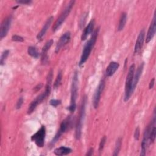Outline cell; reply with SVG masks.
Instances as JSON below:
<instances>
[{
	"label": "cell",
	"instance_id": "obj_1",
	"mask_svg": "<svg viewBox=\"0 0 156 156\" xmlns=\"http://www.w3.org/2000/svg\"><path fill=\"white\" fill-rule=\"evenodd\" d=\"M99 27H98L97 29H96L94 30L91 37L89 39V40L85 44L83 49L82 51L81 57H80V61L79 63V65L80 66L83 65L85 63V62L87 60L88 58L89 57V56L91 54V52L96 43L97 37L99 34Z\"/></svg>",
	"mask_w": 156,
	"mask_h": 156
},
{
	"label": "cell",
	"instance_id": "obj_2",
	"mask_svg": "<svg viewBox=\"0 0 156 156\" xmlns=\"http://www.w3.org/2000/svg\"><path fill=\"white\" fill-rule=\"evenodd\" d=\"M78 73L75 72L73 77L72 83L71 87V99L70 104L68 107V110L71 113H74L76 109V99L78 94Z\"/></svg>",
	"mask_w": 156,
	"mask_h": 156
},
{
	"label": "cell",
	"instance_id": "obj_3",
	"mask_svg": "<svg viewBox=\"0 0 156 156\" xmlns=\"http://www.w3.org/2000/svg\"><path fill=\"white\" fill-rule=\"evenodd\" d=\"M135 69V64H132L129 67L128 73L126 76L125 90H124V102H127L129 100L130 98L131 97L133 92L132 90V82H133Z\"/></svg>",
	"mask_w": 156,
	"mask_h": 156
},
{
	"label": "cell",
	"instance_id": "obj_4",
	"mask_svg": "<svg viewBox=\"0 0 156 156\" xmlns=\"http://www.w3.org/2000/svg\"><path fill=\"white\" fill-rule=\"evenodd\" d=\"M86 102H87V97L85 96L82 99V102L81 107H80V109L79 115V118H78L77 124H76V126L75 138H76V140H79L81 137L82 124H83L85 115Z\"/></svg>",
	"mask_w": 156,
	"mask_h": 156
},
{
	"label": "cell",
	"instance_id": "obj_5",
	"mask_svg": "<svg viewBox=\"0 0 156 156\" xmlns=\"http://www.w3.org/2000/svg\"><path fill=\"white\" fill-rule=\"evenodd\" d=\"M74 2H75L74 1H70L69 2L66 7L64 9V10L61 13L60 16L57 18V20L54 23V24L52 26V31L53 32H55L56 30H57L60 28V27L62 26L63 23L65 21V20H66L67 16L69 15V13L71 12V9L74 4Z\"/></svg>",
	"mask_w": 156,
	"mask_h": 156
},
{
	"label": "cell",
	"instance_id": "obj_6",
	"mask_svg": "<svg viewBox=\"0 0 156 156\" xmlns=\"http://www.w3.org/2000/svg\"><path fill=\"white\" fill-rule=\"evenodd\" d=\"M155 113H154V117H153V120L146 127V129H145L144 134H143V140H142V142L141 143V152H140V155L141 156H144V155H146L147 147V146L149 143V138L150 131H151V127H152V125H154L155 124Z\"/></svg>",
	"mask_w": 156,
	"mask_h": 156
},
{
	"label": "cell",
	"instance_id": "obj_7",
	"mask_svg": "<svg viewBox=\"0 0 156 156\" xmlns=\"http://www.w3.org/2000/svg\"><path fill=\"white\" fill-rule=\"evenodd\" d=\"M72 122V119L71 116H68L66 119H65L60 124V128L55 136H54L53 139L52 140L51 142V145H54L61 137V136L66 132L67 131L69 127H71Z\"/></svg>",
	"mask_w": 156,
	"mask_h": 156
},
{
	"label": "cell",
	"instance_id": "obj_8",
	"mask_svg": "<svg viewBox=\"0 0 156 156\" xmlns=\"http://www.w3.org/2000/svg\"><path fill=\"white\" fill-rule=\"evenodd\" d=\"M46 136V128L44 126H42L40 129L31 136V140L39 147H42L44 144Z\"/></svg>",
	"mask_w": 156,
	"mask_h": 156
},
{
	"label": "cell",
	"instance_id": "obj_9",
	"mask_svg": "<svg viewBox=\"0 0 156 156\" xmlns=\"http://www.w3.org/2000/svg\"><path fill=\"white\" fill-rule=\"evenodd\" d=\"M104 87H105V80L103 79L100 81V82H99L98 86L97 87V88L94 91V93L93 94V105L95 109L98 108L99 107V104L101 94L104 90Z\"/></svg>",
	"mask_w": 156,
	"mask_h": 156
},
{
	"label": "cell",
	"instance_id": "obj_10",
	"mask_svg": "<svg viewBox=\"0 0 156 156\" xmlns=\"http://www.w3.org/2000/svg\"><path fill=\"white\" fill-rule=\"evenodd\" d=\"M12 16H9L2 21L1 24V27H0L1 39H2L7 35L12 23Z\"/></svg>",
	"mask_w": 156,
	"mask_h": 156
},
{
	"label": "cell",
	"instance_id": "obj_11",
	"mask_svg": "<svg viewBox=\"0 0 156 156\" xmlns=\"http://www.w3.org/2000/svg\"><path fill=\"white\" fill-rule=\"evenodd\" d=\"M47 95L44 92H43L41 94L38 95L34 100H33L30 105H29L28 110H27V113L31 114L34 110L36 108V107L44 100L47 98Z\"/></svg>",
	"mask_w": 156,
	"mask_h": 156
},
{
	"label": "cell",
	"instance_id": "obj_12",
	"mask_svg": "<svg viewBox=\"0 0 156 156\" xmlns=\"http://www.w3.org/2000/svg\"><path fill=\"white\" fill-rule=\"evenodd\" d=\"M70 39H71V33L69 32H65L60 37L59 40L58 41L56 44V47L55 49V53H58L60 50V49L69 41Z\"/></svg>",
	"mask_w": 156,
	"mask_h": 156
},
{
	"label": "cell",
	"instance_id": "obj_13",
	"mask_svg": "<svg viewBox=\"0 0 156 156\" xmlns=\"http://www.w3.org/2000/svg\"><path fill=\"white\" fill-rule=\"evenodd\" d=\"M144 37H145V30L144 29H142L140 30L136 41V43L134 48L135 54H138L139 52H140L144 43Z\"/></svg>",
	"mask_w": 156,
	"mask_h": 156
},
{
	"label": "cell",
	"instance_id": "obj_14",
	"mask_svg": "<svg viewBox=\"0 0 156 156\" xmlns=\"http://www.w3.org/2000/svg\"><path fill=\"white\" fill-rule=\"evenodd\" d=\"M155 15H154L152 21L150 24V26L149 27L147 35H146V43H149L154 37L155 34V30H156V23H155Z\"/></svg>",
	"mask_w": 156,
	"mask_h": 156
},
{
	"label": "cell",
	"instance_id": "obj_15",
	"mask_svg": "<svg viewBox=\"0 0 156 156\" xmlns=\"http://www.w3.org/2000/svg\"><path fill=\"white\" fill-rule=\"evenodd\" d=\"M54 20L53 16H50L45 22L44 26H43L42 29H41V30L40 31V32L38 34L37 36V38L38 41H41L42 40V38H43V37L45 35L48 29H49V27H50L52 21Z\"/></svg>",
	"mask_w": 156,
	"mask_h": 156
},
{
	"label": "cell",
	"instance_id": "obj_16",
	"mask_svg": "<svg viewBox=\"0 0 156 156\" xmlns=\"http://www.w3.org/2000/svg\"><path fill=\"white\" fill-rule=\"evenodd\" d=\"M94 25H95V21L94 20H91L89 23L88 24V25L85 27V28L83 29V31L82 34L81 35V40H85L87 39V38L88 37V36L93 32V30H94Z\"/></svg>",
	"mask_w": 156,
	"mask_h": 156
},
{
	"label": "cell",
	"instance_id": "obj_17",
	"mask_svg": "<svg viewBox=\"0 0 156 156\" xmlns=\"http://www.w3.org/2000/svg\"><path fill=\"white\" fill-rule=\"evenodd\" d=\"M143 68H144V63L143 62L138 67L135 73H134L133 82H132V90H133V91H134V90H135V88L137 85V83H138V82L140 80V78L141 76Z\"/></svg>",
	"mask_w": 156,
	"mask_h": 156
},
{
	"label": "cell",
	"instance_id": "obj_18",
	"mask_svg": "<svg viewBox=\"0 0 156 156\" xmlns=\"http://www.w3.org/2000/svg\"><path fill=\"white\" fill-rule=\"evenodd\" d=\"M52 44H53V40L51 39L49 41H48L43 47L42 51H41V58L42 63H44L47 62L48 60L47 53L49 49H50V48L51 47V46L52 45Z\"/></svg>",
	"mask_w": 156,
	"mask_h": 156
},
{
	"label": "cell",
	"instance_id": "obj_19",
	"mask_svg": "<svg viewBox=\"0 0 156 156\" xmlns=\"http://www.w3.org/2000/svg\"><path fill=\"white\" fill-rule=\"evenodd\" d=\"M119 66V65L118 63L116 62H111L106 68V70H105L106 76L107 77L112 76L117 71Z\"/></svg>",
	"mask_w": 156,
	"mask_h": 156
},
{
	"label": "cell",
	"instance_id": "obj_20",
	"mask_svg": "<svg viewBox=\"0 0 156 156\" xmlns=\"http://www.w3.org/2000/svg\"><path fill=\"white\" fill-rule=\"evenodd\" d=\"M52 76H53V71L52 69H51L48 73L46 80V84L45 86V90L44 92L46 93L47 96H49L51 91V85H52Z\"/></svg>",
	"mask_w": 156,
	"mask_h": 156
},
{
	"label": "cell",
	"instance_id": "obj_21",
	"mask_svg": "<svg viewBox=\"0 0 156 156\" xmlns=\"http://www.w3.org/2000/svg\"><path fill=\"white\" fill-rule=\"evenodd\" d=\"M72 151H72V149L70 147L62 146H60V147H59L58 148L55 149V150L54 151V153L56 155L61 156V155H68L70 153H71Z\"/></svg>",
	"mask_w": 156,
	"mask_h": 156
},
{
	"label": "cell",
	"instance_id": "obj_22",
	"mask_svg": "<svg viewBox=\"0 0 156 156\" xmlns=\"http://www.w3.org/2000/svg\"><path fill=\"white\" fill-rule=\"evenodd\" d=\"M127 13L125 12L122 13L120 19H119V24H118V31H121L126 23L127 21Z\"/></svg>",
	"mask_w": 156,
	"mask_h": 156
},
{
	"label": "cell",
	"instance_id": "obj_23",
	"mask_svg": "<svg viewBox=\"0 0 156 156\" xmlns=\"http://www.w3.org/2000/svg\"><path fill=\"white\" fill-rule=\"evenodd\" d=\"M27 52L29 55L31 57L37 58L39 57V52L37 51V49L34 46H29L27 49Z\"/></svg>",
	"mask_w": 156,
	"mask_h": 156
},
{
	"label": "cell",
	"instance_id": "obj_24",
	"mask_svg": "<svg viewBox=\"0 0 156 156\" xmlns=\"http://www.w3.org/2000/svg\"><path fill=\"white\" fill-rule=\"evenodd\" d=\"M121 145H122V139L121 138L119 137L116 142V144H115V149H114V152L113 154V156H116L118 155L119 151L121 149Z\"/></svg>",
	"mask_w": 156,
	"mask_h": 156
},
{
	"label": "cell",
	"instance_id": "obj_25",
	"mask_svg": "<svg viewBox=\"0 0 156 156\" xmlns=\"http://www.w3.org/2000/svg\"><path fill=\"white\" fill-rule=\"evenodd\" d=\"M155 135H156V128L154 124L151 127L150 133H149V143H153L155 141Z\"/></svg>",
	"mask_w": 156,
	"mask_h": 156
},
{
	"label": "cell",
	"instance_id": "obj_26",
	"mask_svg": "<svg viewBox=\"0 0 156 156\" xmlns=\"http://www.w3.org/2000/svg\"><path fill=\"white\" fill-rule=\"evenodd\" d=\"M62 80V71H59L58 73V74L57 76V77L55 79V80L54 83V88H57L60 85Z\"/></svg>",
	"mask_w": 156,
	"mask_h": 156
},
{
	"label": "cell",
	"instance_id": "obj_27",
	"mask_svg": "<svg viewBox=\"0 0 156 156\" xmlns=\"http://www.w3.org/2000/svg\"><path fill=\"white\" fill-rule=\"evenodd\" d=\"M9 54V50H5L2 53L1 56V59H0V63H1V65H2L5 63V61L6 58H7Z\"/></svg>",
	"mask_w": 156,
	"mask_h": 156
},
{
	"label": "cell",
	"instance_id": "obj_28",
	"mask_svg": "<svg viewBox=\"0 0 156 156\" xmlns=\"http://www.w3.org/2000/svg\"><path fill=\"white\" fill-rule=\"evenodd\" d=\"M106 140H107V137L105 135H104V136H102V138L101 140L100 143H99V152L101 154L102 152V150L104 147L105 144L106 143Z\"/></svg>",
	"mask_w": 156,
	"mask_h": 156
},
{
	"label": "cell",
	"instance_id": "obj_29",
	"mask_svg": "<svg viewBox=\"0 0 156 156\" xmlns=\"http://www.w3.org/2000/svg\"><path fill=\"white\" fill-rule=\"evenodd\" d=\"M62 101L61 100H59V99H51L50 101H49V104L53 106L54 107H57L58 105H60L61 104Z\"/></svg>",
	"mask_w": 156,
	"mask_h": 156
},
{
	"label": "cell",
	"instance_id": "obj_30",
	"mask_svg": "<svg viewBox=\"0 0 156 156\" xmlns=\"http://www.w3.org/2000/svg\"><path fill=\"white\" fill-rule=\"evenodd\" d=\"M12 40L14 41H18V42H23L24 41V38L18 35H14L12 37Z\"/></svg>",
	"mask_w": 156,
	"mask_h": 156
},
{
	"label": "cell",
	"instance_id": "obj_31",
	"mask_svg": "<svg viewBox=\"0 0 156 156\" xmlns=\"http://www.w3.org/2000/svg\"><path fill=\"white\" fill-rule=\"evenodd\" d=\"M23 101H24V99H23V97H20L18 99V100L16 102V109H20L21 107V106L23 104Z\"/></svg>",
	"mask_w": 156,
	"mask_h": 156
},
{
	"label": "cell",
	"instance_id": "obj_32",
	"mask_svg": "<svg viewBox=\"0 0 156 156\" xmlns=\"http://www.w3.org/2000/svg\"><path fill=\"white\" fill-rule=\"evenodd\" d=\"M140 137V128L137 127L135 129V133H134V138L136 140H138Z\"/></svg>",
	"mask_w": 156,
	"mask_h": 156
},
{
	"label": "cell",
	"instance_id": "obj_33",
	"mask_svg": "<svg viewBox=\"0 0 156 156\" xmlns=\"http://www.w3.org/2000/svg\"><path fill=\"white\" fill-rule=\"evenodd\" d=\"M18 4H29L31 3V1L30 0H20V1H16Z\"/></svg>",
	"mask_w": 156,
	"mask_h": 156
},
{
	"label": "cell",
	"instance_id": "obj_34",
	"mask_svg": "<svg viewBox=\"0 0 156 156\" xmlns=\"http://www.w3.org/2000/svg\"><path fill=\"white\" fill-rule=\"evenodd\" d=\"M43 87V84L42 83H39L38 84L37 86H35L34 88V91L35 92H37L38 91H39Z\"/></svg>",
	"mask_w": 156,
	"mask_h": 156
},
{
	"label": "cell",
	"instance_id": "obj_35",
	"mask_svg": "<svg viewBox=\"0 0 156 156\" xmlns=\"http://www.w3.org/2000/svg\"><path fill=\"white\" fill-rule=\"evenodd\" d=\"M154 83H155V78H152L149 83V89H152L153 87H154Z\"/></svg>",
	"mask_w": 156,
	"mask_h": 156
},
{
	"label": "cell",
	"instance_id": "obj_36",
	"mask_svg": "<svg viewBox=\"0 0 156 156\" xmlns=\"http://www.w3.org/2000/svg\"><path fill=\"white\" fill-rule=\"evenodd\" d=\"M93 154V148H90L88 151L87 152V153L85 154V155H88V156H90L92 155Z\"/></svg>",
	"mask_w": 156,
	"mask_h": 156
}]
</instances>
